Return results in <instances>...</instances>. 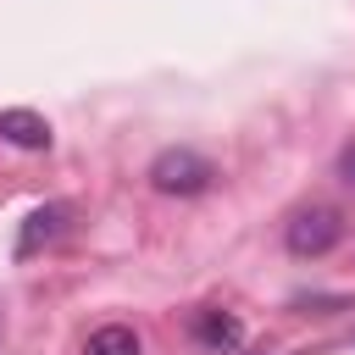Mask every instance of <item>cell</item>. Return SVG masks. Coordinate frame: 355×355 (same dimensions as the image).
Instances as JSON below:
<instances>
[{
    "mask_svg": "<svg viewBox=\"0 0 355 355\" xmlns=\"http://www.w3.org/2000/svg\"><path fill=\"white\" fill-rule=\"evenodd\" d=\"M67 222H72V205H67V200H50V205L28 211V222H22V233H17V261H33L44 244H55V239L67 233Z\"/></svg>",
    "mask_w": 355,
    "mask_h": 355,
    "instance_id": "obj_3",
    "label": "cell"
},
{
    "mask_svg": "<svg viewBox=\"0 0 355 355\" xmlns=\"http://www.w3.org/2000/svg\"><path fill=\"white\" fill-rule=\"evenodd\" d=\"M0 139L17 144V150H50V122L28 105H6L0 111Z\"/></svg>",
    "mask_w": 355,
    "mask_h": 355,
    "instance_id": "obj_5",
    "label": "cell"
},
{
    "mask_svg": "<svg viewBox=\"0 0 355 355\" xmlns=\"http://www.w3.org/2000/svg\"><path fill=\"white\" fill-rule=\"evenodd\" d=\"M150 189L155 194H178V200H189V194H205L211 183H216V166L200 155V150H189V144H172V150H161L155 161H150Z\"/></svg>",
    "mask_w": 355,
    "mask_h": 355,
    "instance_id": "obj_1",
    "label": "cell"
},
{
    "mask_svg": "<svg viewBox=\"0 0 355 355\" xmlns=\"http://www.w3.org/2000/svg\"><path fill=\"white\" fill-rule=\"evenodd\" d=\"M83 355H139V333L122 327V322H105L83 338Z\"/></svg>",
    "mask_w": 355,
    "mask_h": 355,
    "instance_id": "obj_6",
    "label": "cell"
},
{
    "mask_svg": "<svg viewBox=\"0 0 355 355\" xmlns=\"http://www.w3.org/2000/svg\"><path fill=\"white\" fill-rule=\"evenodd\" d=\"M189 327H194V338H200L205 349H222V355L244 344V322H239L233 311H216V305L194 311V322H189Z\"/></svg>",
    "mask_w": 355,
    "mask_h": 355,
    "instance_id": "obj_4",
    "label": "cell"
},
{
    "mask_svg": "<svg viewBox=\"0 0 355 355\" xmlns=\"http://www.w3.org/2000/svg\"><path fill=\"white\" fill-rule=\"evenodd\" d=\"M338 178L355 189V144H344V150H338Z\"/></svg>",
    "mask_w": 355,
    "mask_h": 355,
    "instance_id": "obj_7",
    "label": "cell"
},
{
    "mask_svg": "<svg viewBox=\"0 0 355 355\" xmlns=\"http://www.w3.org/2000/svg\"><path fill=\"white\" fill-rule=\"evenodd\" d=\"M338 239H344V211H333V205H305V211H294L288 227H283V244H288V255H300V261H322Z\"/></svg>",
    "mask_w": 355,
    "mask_h": 355,
    "instance_id": "obj_2",
    "label": "cell"
}]
</instances>
